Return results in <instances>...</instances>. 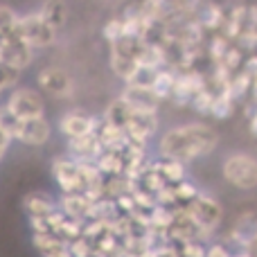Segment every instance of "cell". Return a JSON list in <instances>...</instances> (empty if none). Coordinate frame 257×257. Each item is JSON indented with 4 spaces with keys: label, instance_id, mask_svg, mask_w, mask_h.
Wrapping results in <instances>:
<instances>
[{
    "label": "cell",
    "instance_id": "8fae6325",
    "mask_svg": "<svg viewBox=\"0 0 257 257\" xmlns=\"http://www.w3.org/2000/svg\"><path fill=\"white\" fill-rule=\"evenodd\" d=\"M52 138V124H50L48 115L43 117H32V120H23L18 140L23 147H32V149H41L45 147Z\"/></svg>",
    "mask_w": 257,
    "mask_h": 257
},
{
    "label": "cell",
    "instance_id": "9a60e30c",
    "mask_svg": "<svg viewBox=\"0 0 257 257\" xmlns=\"http://www.w3.org/2000/svg\"><path fill=\"white\" fill-rule=\"evenodd\" d=\"M102 117L106 122H111V124H117L120 128H124V131H126L128 122H131V117H133V108L128 106L120 95H117V97L106 106V111H104Z\"/></svg>",
    "mask_w": 257,
    "mask_h": 257
},
{
    "label": "cell",
    "instance_id": "6da1fadb",
    "mask_svg": "<svg viewBox=\"0 0 257 257\" xmlns=\"http://www.w3.org/2000/svg\"><path fill=\"white\" fill-rule=\"evenodd\" d=\"M219 147V131L208 122H185L165 131L158 140V156L190 165L208 158Z\"/></svg>",
    "mask_w": 257,
    "mask_h": 257
},
{
    "label": "cell",
    "instance_id": "e0dca14e",
    "mask_svg": "<svg viewBox=\"0 0 257 257\" xmlns=\"http://www.w3.org/2000/svg\"><path fill=\"white\" fill-rule=\"evenodd\" d=\"M21 77H23V70H18L16 66H12V63L0 59V90L12 93L14 88L21 86Z\"/></svg>",
    "mask_w": 257,
    "mask_h": 257
},
{
    "label": "cell",
    "instance_id": "ac0fdd59",
    "mask_svg": "<svg viewBox=\"0 0 257 257\" xmlns=\"http://www.w3.org/2000/svg\"><path fill=\"white\" fill-rule=\"evenodd\" d=\"M18 23H21V14L16 9H12L9 5L0 3V39L12 34L14 30H18Z\"/></svg>",
    "mask_w": 257,
    "mask_h": 257
},
{
    "label": "cell",
    "instance_id": "2e32d148",
    "mask_svg": "<svg viewBox=\"0 0 257 257\" xmlns=\"http://www.w3.org/2000/svg\"><path fill=\"white\" fill-rule=\"evenodd\" d=\"M21 126H23L21 117H18L16 113H14L5 102L0 104V131L16 142L18 140V133H21Z\"/></svg>",
    "mask_w": 257,
    "mask_h": 257
},
{
    "label": "cell",
    "instance_id": "44dd1931",
    "mask_svg": "<svg viewBox=\"0 0 257 257\" xmlns=\"http://www.w3.org/2000/svg\"><path fill=\"white\" fill-rule=\"evenodd\" d=\"M246 115H248V128H250V133H253V136L257 138V106L250 108Z\"/></svg>",
    "mask_w": 257,
    "mask_h": 257
},
{
    "label": "cell",
    "instance_id": "ba28073f",
    "mask_svg": "<svg viewBox=\"0 0 257 257\" xmlns=\"http://www.w3.org/2000/svg\"><path fill=\"white\" fill-rule=\"evenodd\" d=\"M36 88L52 99H68L75 90V81L61 66H45L36 72Z\"/></svg>",
    "mask_w": 257,
    "mask_h": 257
},
{
    "label": "cell",
    "instance_id": "7402d4cb",
    "mask_svg": "<svg viewBox=\"0 0 257 257\" xmlns=\"http://www.w3.org/2000/svg\"><path fill=\"white\" fill-rule=\"evenodd\" d=\"M5 99H7V93H5V90H0V104H3Z\"/></svg>",
    "mask_w": 257,
    "mask_h": 257
},
{
    "label": "cell",
    "instance_id": "277c9868",
    "mask_svg": "<svg viewBox=\"0 0 257 257\" xmlns=\"http://www.w3.org/2000/svg\"><path fill=\"white\" fill-rule=\"evenodd\" d=\"M187 212L199 221V226L208 232L210 237L217 235V230L221 228L223 223V205L217 196L208 194V192L201 190L199 196L192 201V205L187 208Z\"/></svg>",
    "mask_w": 257,
    "mask_h": 257
},
{
    "label": "cell",
    "instance_id": "7c38bea8",
    "mask_svg": "<svg viewBox=\"0 0 257 257\" xmlns=\"http://www.w3.org/2000/svg\"><path fill=\"white\" fill-rule=\"evenodd\" d=\"M120 97L124 99L133 111H160V102H163L154 88H147V86H131V84H124Z\"/></svg>",
    "mask_w": 257,
    "mask_h": 257
},
{
    "label": "cell",
    "instance_id": "52a82bcc",
    "mask_svg": "<svg viewBox=\"0 0 257 257\" xmlns=\"http://www.w3.org/2000/svg\"><path fill=\"white\" fill-rule=\"evenodd\" d=\"M99 120L102 115H93L86 108H68L59 115L57 120V128L66 140H75V138H84L90 136V133H97Z\"/></svg>",
    "mask_w": 257,
    "mask_h": 257
},
{
    "label": "cell",
    "instance_id": "8992f818",
    "mask_svg": "<svg viewBox=\"0 0 257 257\" xmlns=\"http://www.w3.org/2000/svg\"><path fill=\"white\" fill-rule=\"evenodd\" d=\"M0 59L12 66H16L18 70L25 72L27 68L34 63L36 59V50L27 43V39L21 32V23H18V30H14L12 34L3 36L0 39Z\"/></svg>",
    "mask_w": 257,
    "mask_h": 257
},
{
    "label": "cell",
    "instance_id": "30bf717a",
    "mask_svg": "<svg viewBox=\"0 0 257 257\" xmlns=\"http://www.w3.org/2000/svg\"><path fill=\"white\" fill-rule=\"evenodd\" d=\"M23 212L27 214V221H39V219H50L59 210V199H54L45 190H32L23 196Z\"/></svg>",
    "mask_w": 257,
    "mask_h": 257
},
{
    "label": "cell",
    "instance_id": "4fadbf2b",
    "mask_svg": "<svg viewBox=\"0 0 257 257\" xmlns=\"http://www.w3.org/2000/svg\"><path fill=\"white\" fill-rule=\"evenodd\" d=\"M149 167L163 178L167 185H176V183L185 181L187 178V165L181 163V160H174V158H163L158 156L156 160H151Z\"/></svg>",
    "mask_w": 257,
    "mask_h": 257
},
{
    "label": "cell",
    "instance_id": "3957f363",
    "mask_svg": "<svg viewBox=\"0 0 257 257\" xmlns=\"http://www.w3.org/2000/svg\"><path fill=\"white\" fill-rule=\"evenodd\" d=\"M221 239L235 250V255L257 253V212L237 214Z\"/></svg>",
    "mask_w": 257,
    "mask_h": 257
},
{
    "label": "cell",
    "instance_id": "5bb4252c",
    "mask_svg": "<svg viewBox=\"0 0 257 257\" xmlns=\"http://www.w3.org/2000/svg\"><path fill=\"white\" fill-rule=\"evenodd\" d=\"M39 16L48 23L50 27H54L57 32H61L68 23V5L63 0H43L39 5Z\"/></svg>",
    "mask_w": 257,
    "mask_h": 257
},
{
    "label": "cell",
    "instance_id": "ffe728a7",
    "mask_svg": "<svg viewBox=\"0 0 257 257\" xmlns=\"http://www.w3.org/2000/svg\"><path fill=\"white\" fill-rule=\"evenodd\" d=\"M12 138H7L3 131H0V163H3L5 158H7V154H9V149H12Z\"/></svg>",
    "mask_w": 257,
    "mask_h": 257
},
{
    "label": "cell",
    "instance_id": "7a4b0ae2",
    "mask_svg": "<svg viewBox=\"0 0 257 257\" xmlns=\"http://www.w3.org/2000/svg\"><path fill=\"white\" fill-rule=\"evenodd\" d=\"M221 178L239 192L257 190V156L248 151H230L221 160Z\"/></svg>",
    "mask_w": 257,
    "mask_h": 257
},
{
    "label": "cell",
    "instance_id": "9c48e42d",
    "mask_svg": "<svg viewBox=\"0 0 257 257\" xmlns=\"http://www.w3.org/2000/svg\"><path fill=\"white\" fill-rule=\"evenodd\" d=\"M21 32L34 50L52 48L59 39V32L54 30V27H50L48 23L39 16V12L21 14Z\"/></svg>",
    "mask_w": 257,
    "mask_h": 257
},
{
    "label": "cell",
    "instance_id": "5b68a950",
    "mask_svg": "<svg viewBox=\"0 0 257 257\" xmlns=\"http://www.w3.org/2000/svg\"><path fill=\"white\" fill-rule=\"evenodd\" d=\"M5 104H7L21 120H32V117L45 115L43 93H41L39 88H32V86H18V88H14L12 93H7Z\"/></svg>",
    "mask_w": 257,
    "mask_h": 257
},
{
    "label": "cell",
    "instance_id": "d6986e66",
    "mask_svg": "<svg viewBox=\"0 0 257 257\" xmlns=\"http://www.w3.org/2000/svg\"><path fill=\"white\" fill-rule=\"evenodd\" d=\"M205 257H235V250H232L223 239H212L208 244V253H205Z\"/></svg>",
    "mask_w": 257,
    "mask_h": 257
}]
</instances>
